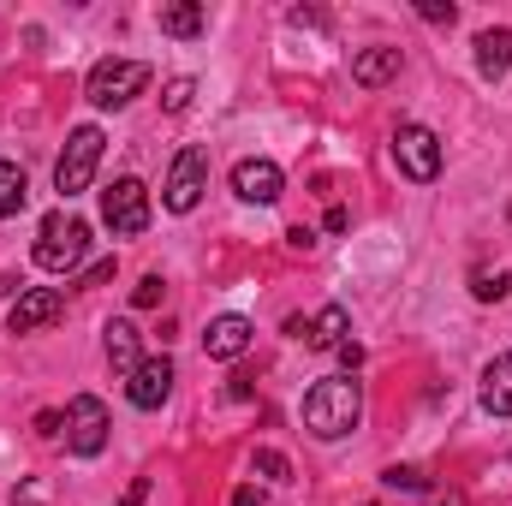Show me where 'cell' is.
I'll list each match as a JSON object with an SVG mask.
<instances>
[{
    "label": "cell",
    "instance_id": "7c38bea8",
    "mask_svg": "<svg viewBox=\"0 0 512 506\" xmlns=\"http://www.w3.org/2000/svg\"><path fill=\"white\" fill-rule=\"evenodd\" d=\"M233 191L245 197V203H280V191H286V173L274 167V161H262V155H251V161H239L233 167Z\"/></svg>",
    "mask_w": 512,
    "mask_h": 506
},
{
    "label": "cell",
    "instance_id": "5b68a950",
    "mask_svg": "<svg viewBox=\"0 0 512 506\" xmlns=\"http://www.w3.org/2000/svg\"><path fill=\"white\" fill-rule=\"evenodd\" d=\"M393 167L411 185H435L441 179V137L429 126H399L393 131Z\"/></svg>",
    "mask_w": 512,
    "mask_h": 506
},
{
    "label": "cell",
    "instance_id": "f546056e",
    "mask_svg": "<svg viewBox=\"0 0 512 506\" xmlns=\"http://www.w3.org/2000/svg\"><path fill=\"white\" fill-rule=\"evenodd\" d=\"M143 495H149V477H137V483H131L126 495H120V506H137V501H143Z\"/></svg>",
    "mask_w": 512,
    "mask_h": 506
},
{
    "label": "cell",
    "instance_id": "e0dca14e",
    "mask_svg": "<svg viewBox=\"0 0 512 506\" xmlns=\"http://www.w3.org/2000/svg\"><path fill=\"white\" fill-rule=\"evenodd\" d=\"M102 346H108V364L126 370V376L143 364V358H137V328H131V322H108V328H102Z\"/></svg>",
    "mask_w": 512,
    "mask_h": 506
},
{
    "label": "cell",
    "instance_id": "4fadbf2b",
    "mask_svg": "<svg viewBox=\"0 0 512 506\" xmlns=\"http://www.w3.org/2000/svg\"><path fill=\"white\" fill-rule=\"evenodd\" d=\"M251 334H256V328L245 322V316H215V322H209V334H203V346H209V358L233 364V358H245Z\"/></svg>",
    "mask_w": 512,
    "mask_h": 506
},
{
    "label": "cell",
    "instance_id": "1f68e13d",
    "mask_svg": "<svg viewBox=\"0 0 512 506\" xmlns=\"http://www.w3.org/2000/svg\"><path fill=\"white\" fill-rule=\"evenodd\" d=\"M435 506H465V495H435Z\"/></svg>",
    "mask_w": 512,
    "mask_h": 506
},
{
    "label": "cell",
    "instance_id": "7a4b0ae2",
    "mask_svg": "<svg viewBox=\"0 0 512 506\" xmlns=\"http://www.w3.org/2000/svg\"><path fill=\"white\" fill-rule=\"evenodd\" d=\"M84 251H90V221L54 209V215L42 221V233H36V268H48V274H72V268L84 262Z\"/></svg>",
    "mask_w": 512,
    "mask_h": 506
},
{
    "label": "cell",
    "instance_id": "52a82bcc",
    "mask_svg": "<svg viewBox=\"0 0 512 506\" xmlns=\"http://www.w3.org/2000/svg\"><path fill=\"white\" fill-rule=\"evenodd\" d=\"M203 191H209V155H203V149H179V155H173V173H167V185H161V203H167L173 215H191V209L203 203Z\"/></svg>",
    "mask_w": 512,
    "mask_h": 506
},
{
    "label": "cell",
    "instance_id": "30bf717a",
    "mask_svg": "<svg viewBox=\"0 0 512 506\" xmlns=\"http://www.w3.org/2000/svg\"><path fill=\"white\" fill-rule=\"evenodd\" d=\"M60 310H66V292H60V286H30V292H18L6 328H12V334H36V328L60 322Z\"/></svg>",
    "mask_w": 512,
    "mask_h": 506
},
{
    "label": "cell",
    "instance_id": "4dcf8cb0",
    "mask_svg": "<svg viewBox=\"0 0 512 506\" xmlns=\"http://www.w3.org/2000/svg\"><path fill=\"white\" fill-rule=\"evenodd\" d=\"M233 506H262V489H239V495H233Z\"/></svg>",
    "mask_w": 512,
    "mask_h": 506
},
{
    "label": "cell",
    "instance_id": "83f0119b",
    "mask_svg": "<svg viewBox=\"0 0 512 506\" xmlns=\"http://www.w3.org/2000/svg\"><path fill=\"white\" fill-rule=\"evenodd\" d=\"M286 245H292V251H316V233H310V227H292Z\"/></svg>",
    "mask_w": 512,
    "mask_h": 506
},
{
    "label": "cell",
    "instance_id": "277c9868",
    "mask_svg": "<svg viewBox=\"0 0 512 506\" xmlns=\"http://www.w3.org/2000/svg\"><path fill=\"white\" fill-rule=\"evenodd\" d=\"M102 131L96 126H78L66 137V149H60V161H54V185L66 191V197H78V191H90V179H96V161H102Z\"/></svg>",
    "mask_w": 512,
    "mask_h": 506
},
{
    "label": "cell",
    "instance_id": "603a6c76",
    "mask_svg": "<svg viewBox=\"0 0 512 506\" xmlns=\"http://www.w3.org/2000/svg\"><path fill=\"white\" fill-rule=\"evenodd\" d=\"M251 471L256 477H268V483H286V453H274V447H262L251 459Z\"/></svg>",
    "mask_w": 512,
    "mask_h": 506
},
{
    "label": "cell",
    "instance_id": "5bb4252c",
    "mask_svg": "<svg viewBox=\"0 0 512 506\" xmlns=\"http://www.w3.org/2000/svg\"><path fill=\"white\" fill-rule=\"evenodd\" d=\"M399 66H405V54L399 48H364L358 60H352V84H364V90H382V84H393L399 78Z\"/></svg>",
    "mask_w": 512,
    "mask_h": 506
},
{
    "label": "cell",
    "instance_id": "2e32d148",
    "mask_svg": "<svg viewBox=\"0 0 512 506\" xmlns=\"http://www.w3.org/2000/svg\"><path fill=\"white\" fill-rule=\"evenodd\" d=\"M477 72L483 78H507L512 72V30H483L477 36Z\"/></svg>",
    "mask_w": 512,
    "mask_h": 506
},
{
    "label": "cell",
    "instance_id": "8fae6325",
    "mask_svg": "<svg viewBox=\"0 0 512 506\" xmlns=\"http://www.w3.org/2000/svg\"><path fill=\"white\" fill-rule=\"evenodd\" d=\"M167 393H173V358H143V364L126 376V399L137 405V411L167 405Z\"/></svg>",
    "mask_w": 512,
    "mask_h": 506
},
{
    "label": "cell",
    "instance_id": "8992f818",
    "mask_svg": "<svg viewBox=\"0 0 512 506\" xmlns=\"http://www.w3.org/2000/svg\"><path fill=\"white\" fill-rule=\"evenodd\" d=\"M102 221H108V233L137 239V233L149 227V185H143V179H114V185L102 191Z\"/></svg>",
    "mask_w": 512,
    "mask_h": 506
},
{
    "label": "cell",
    "instance_id": "9a60e30c",
    "mask_svg": "<svg viewBox=\"0 0 512 506\" xmlns=\"http://www.w3.org/2000/svg\"><path fill=\"white\" fill-rule=\"evenodd\" d=\"M483 411L489 417H512V352H501L483 370Z\"/></svg>",
    "mask_w": 512,
    "mask_h": 506
},
{
    "label": "cell",
    "instance_id": "3957f363",
    "mask_svg": "<svg viewBox=\"0 0 512 506\" xmlns=\"http://www.w3.org/2000/svg\"><path fill=\"white\" fill-rule=\"evenodd\" d=\"M149 90V66L143 60H96L90 78H84V96L96 108H126L131 96Z\"/></svg>",
    "mask_w": 512,
    "mask_h": 506
},
{
    "label": "cell",
    "instance_id": "44dd1931",
    "mask_svg": "<svg viewBox=\"0 0 512 506\" xmlns=\"http://www.w3.org/2000/svg\"><path fill=\"white\" fill-rule=\"evenodd\" d=\"M382 483H387V489H405V495H423V489H429L417 465H387V471H382Z\"/></svg>",
    "mask_w": 512,
    "mask_h": 506
},
{
    "label": "cell",
    "instance_id": "7402d4cb",
    "mask_svg": "<svg viewBox=\"0 0 512 506\" xmlns=\"http://www.w3.org/2000/svg\"><path fill=\"white\" fill-rule=\"evenodd\" d=\"M191 96H197V78H173V84H167V96H161V108H167V114H185V108H191Z\"/></svg>",
    "mask_w": 512,
    "mask_h": 506
},
{
    "label": "cell",
    "instance_id": "ffe728a7",
    "mask_svg": "<svg viewBox=\"0 0 512 506\" xmlns=\"http://www.w3.org/2000/svg\"><path fill=\"white\" fill-rule=\"evenodd\" d=\"M507 286H512V274H507V268H471V292H477L483 304L507 298Z\"/></svg>",
    "mask_w": 512,
    "mask_h": 506
},
{
    "label": "cell",
    "instance_id": "f1b7e54d",
    "mask_svg": "<svg viewBox=\"0 0 512 506\" xmlns=\"http://www.w3.org/2000/svg\"><path fill=\"white\" fill-rule=\"evenodd\" d=\"M340 364H346V370H358V364H364V346H358V340H346V346H340Z\"/></svg>",
    "mask_w": 512,
    "mask_h": 506
},
{
    "label": "cell",
    "instance_id": "ac0fdd59",
    "mask_svg": "<svg viewBox=\"0 0 512 506\" xmlns=\"http://www.w3.org/2000/svg\"><path fill=\"white\" fill-rule=\"evenodd\" d=\"M161 30L179 36V42L203 36V6H197V0H167V6H161Z\"/></svg>",
    "mask_w": 512,
    "mask_h": 506
},
{
    "label": "cell",
    "instance_id": "cb8c5ba5",
    "mask_svg": "<svg viewBox=\"0 0 512 506\" xmlns=\"http://www.w3.org/2000/svg\"><path fill=\"white\" fill-rule=\"evenodd\" d=\"M161 292H167V286H161V274H143V280H137V292H131V304H137V310H155V304H161Z\"/></svg>",
    "mask_w": 512,
    "mask_h": 506
},
{
    "label": "cell",
    "instance_id": "d4e9b609",
    "mask_svg": "<svg viewBox=\"0 0 512 506\" xmlns=\"http://www.w3.org/2000/svg\"><path fill=\"white\" fill-rule=\"evenodd\" d=\"M417 12H423L429 24H453V18H459V6H453V0H423Z\"/></svg>",
    "mask_w": 512,
    "mask_h": 506
},
{
    "label": "cell",
    "instance_id": "484cf974",
    "mask_svg": "<svg viewBox=\"0 0 512 506\" xmlns=\"http://www.w3.org/2000/svg\"><path fill=\"white\" fill-rule=\"evenodd\" d=\"M60 429H66L60 411H42V417H36V435H42V441H60Z\"/></svg>",
    "mask_w": 512,
    "mask_h": 506
},
{
    "label": "cell",
    "instance_id": "9c48e42d",
    "mask_svg": "<svg viewBox=\"0 0 512 506\" xmlns=\"http://www.w3.org/2000/svg\"><path fill=\"white\" fill-rule=\"evenodd\" d=\"M286 334H292V340H304L310 352H340V346H346V334H352V316H346L340 304H322L316 316H292V322H286Z\"/></svg>",
    "mask_w": 512,
    "mask_h": 506
},
{
    "label": "cell",
    "instance_id": "4316f807",
    "mask_svg": "<svg viewBox=\"0 0 512 506\" xmlns=\"http://www.w3.org/2000/svg\"><path fill=\"white\" fill-rule=\"evenodd\" d=\"M108 274H114V256H108V262H90V268H84V274H78V286H102V280H108Z\"/></svg>",
    "mask_w": 512,
    "mask_h": 506
},
{
    "label": "cell",
    "instance_id": "d6986e66",
    "mask_svg": "<svg viewBox=\"0 0 512 506\" xmlns=\"http://www.w3.org/2000/svg\"><path fill=\"white\" fill-rule=\"evenodd\" d=\"M24 203H30V179H24V167H18V161H0V221H12Z\"/></svg>",
    "mask_w": 512,
    "mask_h": 506
},
{
    "label": "cell",
    "instance_id": "6da1fadb",
    "mask_svg": "<svg viewBox=\"0 0 512 506\" xmlns=\"http://www.w3.org/2000/svg\"><path fill=\"white\" fill-rule=\"evenodd\" d=\"M364 423V387L352 376H328L304 393V429L316 441H340Z\"/></svg>",
    "mask_w": 512,
    "mask_h": 506
},
{
    "label": "cell",
    "instance_id": "ba28073f",
    "mask_svg": "<svg viewBox=\"0 0 512 506\" xmlns=\"http://www.w3.org/2000/svg\"><path fill=\"white\" fill-rule=\"evenodd\" d=\"M108 405L96 399V393H78L72 405H66V447L78 453V459H96L102 447H108Z\"/></svg>",
    "mask_w": 512,
    "mask_h": 506
}]
</instances>
